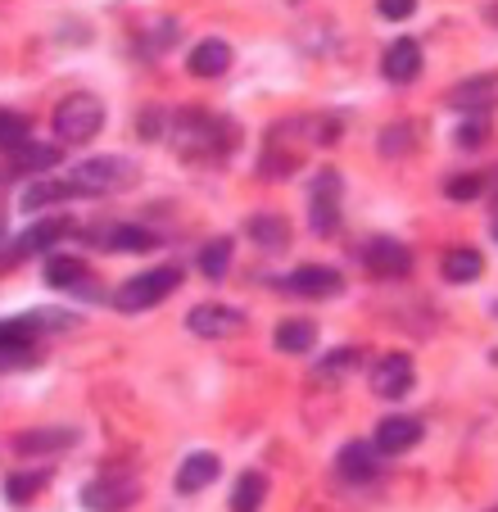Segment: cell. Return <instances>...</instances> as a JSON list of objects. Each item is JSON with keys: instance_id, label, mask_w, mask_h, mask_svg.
I'll return each instance as SVG.
<instances>
[{"instance_id": "9c48e42d", "label": "cell", "mask_w": 498, "mask_h": 512, "mask_svg": "<svg viewBox=\"0 0 498 512\" xmlns=\"http://www.w3.org/2000/svg\"><path fill=\"white\" fill-rule=\"evenodd\" d=\"M363 263L376 272V277H408L412 254H408V245L390 241V236H376V241L363 245Z\"/></svg>"}, {"instance_id": "ffe728a7", "label": "cell", "mask_w": 498, "mask_h": 512, "mask_svg": "<svg viewBox=\"0 0 498 512\" xmlns=\"http://www.w3.org/2000/svg\"><path fill=\"white\" fill-rule=\"evenodd\" d=\"M50 485V467H32V472H10L5 476V499L14 503H32L41 490Z\"/></svg>"}, {"instance_id": "3957f363", "label": "cell", "mask_w": 498, "mask_h": 512, "mask_svg": "<svg viewBox=\"0 0 498 512\" xmlns=\"http://www.w3.org/2000/svg\"><path fill=\"white\" fill-rule=\"evenodd\" d=\"M177 286H182V272L177 268H154V272H141V277L123 281L118 295H114V304L123 313H141V309H154L159 300H168Z\"/></svg>"}, {"instance_id": "5bb4252c", "label": "cell", "mask_w": 498, "mask_h": 512, "mask_svg": "<svg viewBox=\"0 0 498 512\" xmlns=\"http://www.w3.org/2000/svg\"><path fill=\"white\" fill-rule=\"evenodd\" d=\"M376 458H381V445H367V440H354V445L340 449V476H349V481H372L376 476Z\"/></svg>"}, {"instance_id": "2e32d148", "label": "cell", "mask_w": 498, "mask_h": 512, "mask_svg": "<svg viewBox=\"0 0 498 512\" xmlns=\"http://www.w3.org/2000/svg\"><path fill=\"white\" fill-rule=\"evenodd\" d=\"M218 472H222L218 454H191L182 467H177V490L195 494V490H204V485L218 481Z\"/></svg>"}, {"instance_id": "ac0fdd59", "label": "cell", "mask_w": 498, "mask_h": 512, "mask_svg": "<svg viewBox=\"0 0 498 512\" xmlns=\"http://www.w3.org/2000/svg\"><path fill=\"white\" fill-rule=\"evenodd\" d=\"M440 272H444V281H453V286H467V281H476L480 272H485V259H480V250H467V245H458V250L444 254Z\"/></svg>"}, {"instance_id": "f1b7e54d", "label": "cell", "mask_w": 498, "mask_h": 512, "mask_svg": "<svg viewBox=\"0 0 498 512\" xmlns=\"http://www.w3.org/2000/svg\"><path fill=\"white\" fill-rule=\"evenodd\" d=\"M376 10H381V19L403 23V19H412V10H417V0H376Z\"/></svg>"}, {"instance_id": "d6986e66", "label": "cell", "mask_w": 498, "mask_h": 512, "mask_svg": "<svg viewBox=\"0 0 498 512\" xmlns=\"http://www.w3.org/2000/svg\"><path fill=\"white\" fill-rule=\"evenodd\" d=\"M317 345V322L313 318H286L277 327V349L281 354H308Z\"/></svg>"}, {"instance_id": "603a6c76", "label": "cell", "mask_w": 498, "mask_h": 512, "mask_svg": "<svg viewBox=\"0 0 498 512\" xmlns=\"http://www.w3.org/2000/svg\"><path fill=\"white\" fill-rule=\"evenodd\" d=\"M249 236L263 245V250H286L290 245V223L277 218V213H259V218H249Z\"/></svg>"}, {"instance_id": "4fadbf2b", "label": "cell", "mask_w": 498, "mask_h": 512, "mask_svg": "<svg viewBox=\"0 0 498 512\" xmlns=\"http://www.w3.org/2000/svg\"><path fill=\"white\" fill-rule=\"evenodd\" d=\"M77 195V186H73V177H41V182H32L28 191H23V209L28 213H41V209H50V204H59V200H73Z\"/></svg>"}, {"instance_id": "d6a6232c", "label": "cell", "mask_w": 498, "mask_h": 512, "mask_svg": "<svg viewBox=\"0 0 498 512\" xmlns=\"http://www.w3.org/2000/svg\"><path fill=\"white\" fill-rule=\"evenodd\" d=\"M494 313H498V304H494Z\"/></svg>"}, {"instance_id": "8fae6325", "label": "cell", "mask_w": 498, "mask_h": 512, "mask_svg": "<svg viewBox=\"0 0 498 512\" xmlns=\"http://www.w3.org/2000/svg\"><path fill=\"white\" fill-rule=\"evenodd\" d=\"M417 440H422V422H417V417H385V422L376 426L381 454H408Z\"/></svg>"}, {"instance_id": "44dd1931", "label": "cell", "mask_w": 498, "mask_h": 512, "mask_svg": "<svg viewBox=\"0 0 498 512\" xmlns=\"http://www.w3.org/2000/svg\"><path fill=\"white\" fill-rule=\"evenodd\" d=\"M46 281L55 290H82V286H91V268L82 259H50Z\"/></svg>"}, {"instance_id": "f546056e", "label": "cell", "mask_w": 498, "mask_h": 512, "mask_svg": "<svg viewBox=\"0 0 498 512\" xmlns=\"http://www.w3.org/2000/svg\"><path fill=\"white\" fill-rule=\"evenodd\" d=\"M480 186H485V182L471 173V177H453L444 191H449V200H471V195H480Z\"/></svg>"}, {"instance_id": "d4e9b609", "label": "cell", "mask_w": 498, "mask_h": 512, "mask_svg": "<svg viewBox=\"0 0 498 512\" xmlns=\"http://www.w3.org/2000/svg\"><path fill=\"white\" fill-rule=\"evenodd\" d=\"M14 164H19L23 173H50V168L59 164V150H55V145H32V141H23L19 150H14Z\"/></svg>"}, {"instance_id": "8992f818", "label": "cell", "mask_w": 498, "mask_h": 512, "mask_svg": "<svg viewBox=\"0 0 498 512\" xmlns=\"http://www.w3.org/2000/svg\"><path fill=\"white\" fill-rule=\"evenodd\" d=\"M186 327L204 340H227V336H240V331H245V313L227 309V304H200V309L186 313Z\"/></svg>"}, {"instance_id": "52a82bcc", "label": "cell", "mask_w": 498, "mask_h": 512, "mask_svg": "<svg viewBox=\"0 0 498 512\" xmlns=\"http://www.w3.org/2000/svg\"><path fill=\"white\" fill-rule=\"evenodd\" d=\"M412 358L408 354H381L372 363V372H367V381H372V395H381V399H399V395H408L412 390Z\"/></svg>"}, {"instance_id": "277c9868", "label": "cell", "mask_w": 498, "mask_h": 512, "mask_svg": "<svg viewBox=\"0 0 498 512\" xmlns=\"http://www.w3.org/2000/svg\"><path fill=\"white\" fill-rule=\"evenodd\" d=\"M141 499V481L132 472H105L82 490V508L91 512H127Z\"/></svg>"}, {"instance_id": "7402d4cb", "label": "cell", "mask_w": 498, "mask_h": 512, "mask_svg": "<svg viewBox=\"0 0 498 512\" xmlns=\"http://www.w3.org/2000/svg\"><path fill=\"white\" fill-rule=\"evenodd\" d=\"M263 499H268V476L245 472L236 481V494H231V512H263Z\"/></svg>"}, {"instance_id": "484cf974", "label": "cell", "mask_w": 498, "mask_h": 512, "mask_svg": "<svg viewBox=\"0 0 498 512\" xmlns=\"http://www.w3.org/2000/svg\"><path fill=\"white\" fill-rule=\"evenodd\" d=\"M227 268H231V241L227 236H218V241H209L200 250V272L218 281V277H227Z\"/></svg>"}, {"instance_id": "4dcf8cb0", "label": "cell", "mask_w": 498, "mask_h": 512, "mask_svg": "<svg viewBox=\"0 0 498 512\" xmlns=\"http://www.w3.org/2000/svg\"><path fill=\"white\" fill-rule=\"evenodd\" d=\"M485 136H489V123H485V118H471V123L458 132V145H467V150H471V145H480Z\"/></svg>"}, {"instance_id": "ba28073f", "label": "cell", "mask_w": 498, "mask_h": 512, "mask_svg": "<svg viewBox=\"0 0 498 512\" xmlns=\"http://www.w3.org/2000/svg\"><path fill=\"white\" fill-rule=\"evenodd\" d=\"M286 290H290V295H299V300H331V295H340V290H345V281H340L336 268H317V263H308V268L290 272Z\"/></svg>"}, {"instance_id": "7c38bea8", "label": "cell", "mask_w": 498, "mask_h": 512, "mask_svg": "<svg viewBox=\"0 0 498 512\" xmlns=\"http://www.w3.org/2000/svg\"><path fill=\"white\" fill-rule=\"evenodd\" d=\"M231 46L227 41H218V37H209V41H200V46L191 50V59H186V68H191L195 78H222L231 68Z\"/></svg>"}, {"instance_id": "cb8c5ba5", "label": "cell", "mask_w": 498, "mask_h": 512, "mask_svg": "<svg viewBox=\"0 0 498 512\" xmlns=\"http://www.w3.org/2000/svg\"><path fill=\"white\" fill-rule=\"evenodd\" d=\"M77 435L73 431H23L14 435V449L19 454H55V449H68Z\"/></svg>"}, {"instance_id": "83f0119b", "label": "cell", "mask_w": 498, "mask_h": 512, "mask_svg": "<svg viewBox=\"0 0 498 512\" xmlns=\"http://www.w3.org/2000/svg\"><path fill=\"white\" fill-rule=\"evenodd\" d=\"M28 127L32 123L23 114H14V109H0V150H10V155H14V150L28 141Z\"/></svg>"}, {"instance_id": "e0dca14e", "label": "cell", "mask_w": 498, "mask_h": 512, "mask_svg": "<svg viewBox=\"0 0 498 512\" xmlns=\"http://www.w3.org/2000/svg\"><path fill=\"white\" fill-rule=\"evenodd\" d=\"M498 100V78L494 73H485V78H467L458 82V87L449 91V105L453 109H485Z\"/></svg>"}, {"instance_id": "6da1fadb", "label": "cell", "mask_w": 498, "mask_h": 512, "mask_svg": "<svg viewBox=\"0 0 498 512\" xmlns=\"http://www.w3.org/2000/svg\"><path fill=\"white\" fill-rule=\"evenodd\" d=\"M68 177H73L77 195H114L136 182V164L132 159H118V155H100V159L77 164Z\"/></svg>"}, {"instance_id": "5b68a950", "label": "cell", "mask_w": 498, "mask_h": 512, "mask_svg": "<svg viewBox=\"0 0 498 512\" xmlns=\"http://www.w3.org/2000/svg\"><path fill=\"white\" fill-rule=\"evenodd\" d=\"M308 223H313L317 236L336 232V223H340V177L331 168H322L308 182Z\"/></svg>"}, {"instance_id": "30bf717a", "label": "cell", "mask_w": 498, "mask_h": 512, "mask_svg": "<svg viewBox=\"0 0 498 512\" xmlns=\"http://www.w3.org/2000/svg\"><path fill=\"white\" fill-rule=\"evenodd\" d=\"M68 232V218H46V223H37V227H28V232L14 241V250H5V268H14V263H23L28 254H37V250H46V245H55L59 236Z\"/></svg>"}, {"instance_id": "7a4b0ae2", "label": "cell", "mask_w": 498, "mask_h": 512, "mask_svg": "<svg viewBox=\"0 0 498 512\" xmlns=\"http://www.w3.org/2000/svg\"><path fill=\"white\" fill-rule=\"evenodd\" d=\"M100 127H105V105H100L96 96H87V91H82V96L59 100V109H55V132H59V141H68V145L96 141Z\"/></svg>"}, {"instance_id": "1f68e13d", "label": "cell", "mask_w": 498, "mask_h": 512, "mask_svg": "<svg viewBox=\"0 0 498 512\" xmlns=\"http://www.w3.org/2000/svg\"><path fill=\"white\" fill-rule=\"evenodd\" d=\"M358 358V349H340V358H326V368H349Z\"/></svg>"}, {"instance_id": "9a60e30c", "label": "cell", "mask_w": 498, "mask_h": 512, "mask_svg": "<svg viewBox=\"0 0 498 512\" xmlns=\"http://www.w3.org/2000/svg\"><path fill=\"white\" fill-rule=\"evenodd\" d=\"M385 78L390 82H412L417 73H422V46L417 41H394L390 50H385Z\"/></svg>"}, {"instance_id": "4316f807", "label": "cell", "mask_w": 498, "mask_h": 512, "mask_svg": "<svg viewBox=\"0 0 498 512\" xmlns=\"http://www.w3.org/2000/svg\"><path fill=\"white\" fill-rule=\"evenodd\" d=\"M105 241H109V250H132V254L154 250V245H159L150 232H145V227H127V223H123V227H109Z\"/></svg>"}]
</instances>
